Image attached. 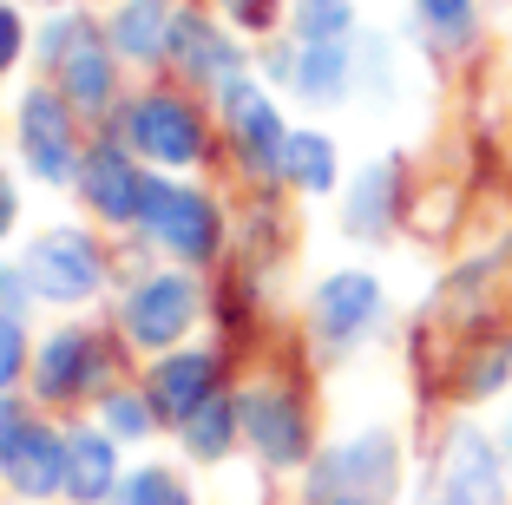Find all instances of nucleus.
<instances>
[{"mask_svg":"<svg viewBox=\"0 0 512 505\" xmlns=\"http://www.w3.org/2000/svg\"><path fill=\"white\" fill-rule=\"evenodd\" d=\"M92 374H99V348H92L86 328H60V335H46V342H40L33 387H40L46 401H73V394H86Z\"/></svg>","mask_w":512,"mask_h":505,"instance_id":"f3484780","label":"nucleus"},{"mask_svg":"<svg viewBox=\"0 0 512 505\" xmlns=\"http://www.w3.org/2000/svg\"><path fill=\"white\" fill-rule=\"evenodd\" d=\"M20 151L40 171L46 184L79 178V151H73V112H66V92H27L20 99Z\"/></svg>","mask_w":512,"mask_h":505,"instance_id":"1a4fd4ad","label":"nucleus"},{"mask_svg":"<svg viewBox=\"0 0 512 505\" xmlns=\"http://www.w3.org/2000/svg\"><path fill=\"white\" fill-rule=\"evenodd\" d=\"M171 20H178L171 0H132V7L119 14V27H112V46L132 53V60H158V53L171 46Z\"/></svg>","mask_w":512,"mask_h":505,"instance_id":"b1692460","label":"nucleus"},{"mask_svg":"<svg viewBox=\"0 0 512 505\" xmlns=\"http://www.w3.org/2000/svg\"><path fill=\"white\" fill-rule=\"evenodd\" d=\"M20 40H27V33H20V14H14V7H0V73L20 60Z\"/></svg>","mask_w":512,"mask_h":505,"instance_id":"c85d7f7f","label":"nucleus"},{"mask_svg":"<svg viewBox=\"0 0 512 505\" xmlns=\"http://www.w3.org/2000/svg\"><path fill=\"white\" fill-rule=\"evenodd\" d=\"M217 92H224V125H230V138H237L243 164H250L256 178H283L289 125H283V112H276V99H263L250 79H230V86H217Z\"/></svg>","mask_w":512,"mask_h":505,"instance_id":"6e6552de","label":"nucleus"},{"mask_svg":"<svg viewBox=\"0 0 512 505\" xmlns=\"http://www.w3.org/2000/svg\"><path fill=\"white\" fill-rule=\"evenodd\" d=\"M217 394V355L211 348H184V355H165L158 368H151V407L165 420H191L197 407Z\"/></svg>","mask_w":512,"mask_h":505,"instance_id":"2eb2a0df","label":"nucleus"},{"mask_svg":"<svg viewBox=\"0 0 512 505\" xmlns=\"http://www.w3.org/2000/svg\"><path fill=\"white\" fill-rule=\"evenodd\" d=\"M401 217H407V158L401 151L362 164L342 184V230L355 243H388L401 230Z\"/></svg>","mask_w":512,"mask_h":505,"instance_id":"423d86ee","label":"nucleus"},{"mask_svg":"<svg viewBox=\"0 0 512 505\" xmlns=\"http://www.w3.org/2000/svg\"><path fill=\"white\" fill-rule=\"evenodd\" d=\"M460 401H473V407H486V401H506L512 394V335L506 328H493L486 342H473L467 348V361H460Z\"/></svg>","mask_w":512,"mask_h":505,"instance_id":"aec40b11","label":"nucleus"},{"mask_svg":"<svg viewBox=\"0 0 512 505\" xmlns=\"http://www.w3.org/2000/svg\"><path fill=\"white\" fill-rule=\"evenodd\" d=\"M381 322H388V289L375 269H335L309 296V328H316L322 355H355Z\"/></svg>","mask_w":512,"mask_h":505,"instance_id":"7ed1b4c3","label":"nucleus"},{"mask_svg":"<svg viewBox=\"0 0 512 505\" xmlns=\"http://www.w3.org/2000/svg\"><path fill=\"white\" fill-rule=\"evenodd\" d=\"M60 86H66V105H86V112H106L112 105V60H106V46H99V33L60 60Z\"/></svg>","mask_w":512,"mask_h":505,"instance_id":"5701e85b","label":"nucleus"},{"mask_svg":"<svg viewBox=\"0 0 512 505\" xmlns=\"http://www.w3.org/2000/svg\"><path fill=\"white\" fill-rule=\"evenodd\" d=\"M191 322H197V283L191 276H151L125 302V335L138 348H171Z\"/></svg>","mask_w":512,"mask_h":505,"instance_id":"f8f14e48","label":"nucleus"},{"mask_svg":"<svg viewBox=\"0 0 512 505\" xmlns=\"http://www.w3.org/2000/svg\"><path fill=\"white\" fill-rule=\"evenodd\" d=\"M145 230L165 243L178 263H211L217 243H224V217H217V204L204 191H191V184H151Z\"/></svg>","mask_w":512,"mask_h":505,"instance_id":"39448f33","label":"nucleus"},{"mask_svg":"<svg viewBox=\"0 0 512 505\" xmlns=\"http://www.w3.org/2000/svg\"><path fill=\"white\" fill-rule=\"evenodd\" d=\"M302 105H342L355 99V40L348 46H296V79H289Z\"/></svg>","mask_w":512,"mask_h":505,"instance_id":"6ab92c4d","label":"nucleus"},{"mask_svg":"<svg viewBox=\"0 0 512 505\" xmlns=\"http://www.w3.org/2000/svg\"><path fill=\"white\" fill-rule=\"evenodd\" d=\"M14 427H20V414H14V401H7V394H0V446L14 440Z\"/></svg>","mask_w":512,"mask_h":505,"instance_id":"473e14b6","label":"nucleus"},{"mask_svg":"<svg viewBox=\"0 0 512 505\" xmlns=\"http://www.w3.org/2000/svg\"><path fill=\"white\" fill-rule=\"evenodd\" d=\"M401 433L394 427H362L348 440L322 446L302 479V505H394L401 499Z\"/></svg>","mask_w":512,"mask_h":505,"instance_id":"f257e3e1","label":"nucleus"},{"mask_svg":"<svg viewBox=\"0 0 512 505\" xmlns=\"http://www.w3.org/2000/svg\"><path fill=\"white\" fill-rule=\"evenodd\" d=\"M493 440H499V460H506V473H512V407L493 420Z\"/></svg>","mask_w":512,"mask_h":505,"instance_id":"2f4dec72","label":"nucleus"},{"mask_svg":"<svg viewBox=\"0 0 512 505\" xmlns=\"http://www.w3.org/2000/svg\"><path fill=\"white\" fill-rule=\"evenodd\" d=\"M20 368H27V328H20V315L0 309V387H14Z\"/></svg>","mask_w":512,"mask_h":505,"instance_id":"cd10ccee","label":"nucleus"},{"mask_svg":"<svg viewBox=\"0 0 512 505\" xmlns=\"http://www.w3.org/2000/svg\"><path fill=\"white\" fill-rule=\"evenodd\" d=\"M289 27H296V46H348L362 14H355V0H296Z\"/></svg>","mask_w":512,"mask_h":505,"instance_id":"393cba45","label":"nucleus"},{"mask_svg":"<svg viewBox=\"0 0 512 505\" xmlns=\"http://www.w3.org/2000/svg\"><path fill=\"white\" fill-rule=\"evenodd\" d=\"M407 27L427 60H473L486 40V0H407Z\"/></svg>","mask_w":512,"mask_h":505,"instance_id":"9b49d317","label":"nucleus"},{"mask_svg":"<svg viewBox=\"0 0 512 505\" xmlns=\"http://www.w3.org/2000/svg\"><path fill=\"white\" fill-rule=\"evenodd\" d=\"M132 145L145 151L151 164H197L204 158V119H197L184 99L171 92H151V99L132 105V119H125Z\"/></svg>","mask_w":512,"mask_h":505,"instance_id":"9d476101","label":"nucleus"},{"mask_svg":"<svg viewBox=\"0 0 512 505\" xmlns=\"http://www.w3.org/2000/svg\"><path fill=\"white\" fill-rule=\"evenodd\" d=\"M237 433H243V407H237V394L217 387L211 401L184 420V453H191V460H224L230 446H237Z\"/></svg>","mask_w":512,"mask_h":505,"instance_id":"4be33fe9","label":"nucleus"},{"mask_svg":"<svg viewBox=\"0 0 512 505\" xmlns=\"http://www.w3.org/2000/svg\"><path fill=\"white\" fill-rule=\"evenodd\" d=\"M224 7H237L243 27H270V0H224Z\"/></svg>","mask_w":512,"mask_h":505,"instance_id":"c756f323","label":"nucleus"},{"mask_svg":"<svg viewBox=\"0 0 512 505\" xmlns=\"http://www.w3.org/2000/svg\"><path fill=\"white\" fill-rule=\"evenodd\" d=\"M112 505H191V492L178 486L171 473H158V466H145V473L119 479V492H112Z\"/></svg>","mask_w":512,"mask_h":505,"instance_id":"a878e982","label":"nucleus"},{"mask_svg":"<svg viewBox=\"0 0 512 505\" xmlns=\"http://www.w3.org/2000/svg\"><path fill=\"white\" fill-rule=\"evenodd\" d=\"M283 184H296V191H309V197H329L335 184H342V151H335V138L329 132H289Z\"/></svg>","mask_w":512,"mask_h":505,"instance_id":"412c9836","label":"nucleus"},{"mask_svg":"<svg viewBox=\"0 0 512 505\" xmlns=\"http://www.w3.org/2000/svg\"><path fill=\"white\" fill-rule=\"evenodd\" d=\"M421 505H512V473H506V460H499L493 427L453 420V427L440 433V453H434Z\"/></svg>","mask_w":512,"mask_h":505,"instance_id":"f03ea898","label":"nucleus"},{"mask_svg":"<svg viewBox=\"0 0 512 505\" xmlns=\"http://www.w3.org/2000/svg\"><path fill=\"white\" fill-rule=\"evenodd\" d=\"M165 53L191 79H211V86L243 79V46L224 40V27H211L204 14H178V20H171V46H165Z\"/></svg>","mask_w":512,"mask_h":505,"instance_id":"dca6fc26","label":"nucleus"},{"mask_svg":"<svg viewBox=\"0 0 512 505\" xmlns=\"http://www.w3.org/2000/svg\"><path fill=\"white\" fill-rule=\"evenodd\" d=\"M27 283L46 302H86L106 283V256H99V243L86 230H46L27 250Z\"/></svg>","mask_w":512,"mask_h":505,"instance_id":"0eeeda50","label":"nucleus"},{"mask_svg":"<svg viewBox=\"0 0 512 505\" xmlns=\"http://www.w3.org/2000/svg\"><path fill=\"white\" fill-rule=\"evenodd\" d=\"M151 420H158V407H151L145 394H106V433H119V440H145Z\"/></svg>","mask_w":512,"mask_h":505,"instance_id":"bb28decb","label":"nucleus"},{"mask_svg":"<svg viewBox=\"0 0 512 505\" xmlns=\"http://www.w3.org/2000/svg\"><path fill=\"white\" fill-rule=\"evenodd\" d=\"M79 191L86 204L99 210L106 223H145V197H151V178L125 158L119 145H99L86 164H79Z\"/></svg>","mask_w":512,"mask_h":505,"instance_id":"4468645a","label":"nucleus"},{"mask_svg":"<svg viewBox=\"0 0 512 505\" xmlns=\"http://www.w3.org/2000/svg\"><path fill=\"white\" fill-rule=\"evenodd\" d=\"M0 473H7V486H14L20 499H53V492H66V433L20 420L14 440L0 446Z\"/></svg>","mask_w":512,"mask_h":505,"instance_id":"ddd939ff","label":"nucleus"},{"mask_svg":"<svg viewBox=\"0 0 512 505\" xmlns=\"http://www.w3.org/2000/svg\"><path fill=\"white\" fill-rule=\"evenodd\" d=\"M14 210H20V197H14V178H0V237L14 230Z\"/></svg>","mask_w":512,"mask_h":505,"instance_id":"7c9ffc66","label":"nucleus"},{"mask_svg":"<svg viewBox=\"0 0 512 505\" xmlns=\"http://www.w3.org/2000/svg\"><path fill=\"white\" fill-rule=\"evenodd\" d=\"M243 440L256 446V460L270 473H289V466L316 460V427H309V407L289 394V387H250L243 394Z\"/></svg>","mask_w":512,"mask_h":505,"instance_id":"20e7f679","label":"nucleus"},{"mask_svg":"<svg viewBox=\"0 0 512 505\" xmlns=\"http://www.w3.org/2000/svg\"><path fill=\"white\" fill-rule=\"evenodd\" d=\"M119 492V453H112V433H66V499L73 505H106Z\"/></svg>","mask_w":512,"mask_h":505,"instance_id":"a211bd4d","label":"nucleus"}]
</instances>
